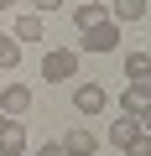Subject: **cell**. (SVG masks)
Returning <instances> with one entry per match:
<instances>
[{
	"label": "cell",
	"instance_id": "cell-1",
	"mask_svg": "<svg viewBox=\"0 0 151 156\" xmlns=\"http://www.w3.org/2000/svg\"><path fill=\"white\" fill-rule=\"evenodd\" d=\"M110 140H115L125 156H151V135H146L141 120H115V125H110Z\"/></svg>",
	"mask_w": 151,
	"mask_h": 156
},
{
	"label": "cell",
	"instance_id": "cell-2",
	"mask_svg": "<svg viewBox=\"0 0 151 156\" xmlns=\"http://www.w3.org/2000/svg\"><path fill=\"white\" fill-rule=\"evenodd\" d=\"M120 109H125V120H141V125H151V83H146V78H130V89H125Z\"/></svg>",
	"mask_w": 151,
	"mask_h": 156
},
{
	"label": "cell",
	"instance_id": "cell-3",
	"mask_svg": "<svg viewBox=\"0 0 151 156\" xmlns=\"http://www.w3.org/2000/svg\"><path fill=\"white\" fill-rule=\"evenodd\" d=\"M73 73H78V52L73 47H52L42 57V78L47 83H63V78H73Z\"/></svg>",
	"mask_w": 151,
	"mask_h": 156
},
{
	"label": "cell",
	"instance_id": "cell-4",
	"mask_svg": "<svg viewBox=\"0 0 151 156\" xmlns=\"http://www.w3.org/2000/svg\"><path fill=\"white\" fill-rule=\"evenodd\" d=\"M78 47L84 52H115L120 47V21H99V26L78 31Z\"/></svg>",
	"mask_w": 151,
	"mask_h": 156
},
{
	"label": "cell",
	"instance_id": "cell-5",
	"mask_svg": "<svg viewBox=\"0 0 151 156\" xmlns=\"http://www.w3.org/2000/svg\"><path fill=\"white\" fill-rule=\"evenodd\" d=\"M104 104H110V94H104V83H94V78L73 89V109L78 115H104Z\"/></svg>",
	"mask_w": 151,
	"mask_h": 156
},
{
	"label": "cell",
	"instance_id": "cell-6",
	"mask_svg": "<svg viewBox=\"0 0 151 156\" xmlns=\"http://www.w3.org/2000/svg\"><path fill=\"white\" fill-rule=\"evenodd\" d=\"M57 146H63V156H94V151H99V135H94L89 125H73Z\"/></svg>",
	"mask_w": 151,
	"mask_h": 156
},
{
	"label": "cell",
	"instance_id": "cell-7",
	"mask_svg": "<svg viewBox=\"0 0 151 156\" xmlns=\"http://www.w3.org/2000/svg\"><path fill=\"white\" fill-rule=\"evenodd\" d=\"M31 109V89L26 83H5V89H0V115H5V120H21Z\"/></svg>",
	"mask_w": 151,
	"mask_h": 156
},
{
	"label": "cell",
	"instance_id": "cell-8",
	"mask_svg": "<svg viewBox=\"0 0 151 156\" xmlns=\"http://www.w3.org/2000/svg\"><path fill=\"white\" fill-rule=\"evenodd\" d=\"M26 151V125L21 120H5L0 125V156H21Z\"/></svg>",
	"mask_w": 151,
	"mask_h": 156
},
{
	"label": "cell",
	"instance_id": "cell-9",
	"mask_svg": "<svg viewBox=\"0 0 151 156\" xmlns=\"http://www.w3.org/2000/svg\"><path fill=\"white\" fill-rule=\"evenodd\" d=\"M99 21H110V11L99 5V0H89V5H73V26H78V31H89V26H99Z\"/></svg>",
	"mask_w": 151,
	"mask_h": 156
},
{
	"label": "cell",
	"instance_id": "cell-10",
	"mask_svg": "<svg viewBox=\"0 0 151 156\" xmlns=\"http://www.w3.org/2000/svg\"><path fill=\"white\" fill-rule=\"evenodd\" d=\"M110 21H146V0H115Z\"/></svg>",
	"mask_w": 151,
	"mask_h": 156
},
{
	"label": "cell",
	"instance_id": "cell-11",
	"mask_svg": "<svg viewBox=\"0 0 151 156\" xmlns=\"http://www.w3.org/2000/svg\"><path fill=\"white\" fill-rule=\"evenodd\" d=\"M11 37H16V42H42V16H21V21L11 26Z\"/></svg>",
	"mask_w": 151,
	"mask_h": 156
},
{
	"label": "cell",
	"instance_id": "cell-12",
	"mask_svg": "<svg viewBox=\"0 0 151 156\" xmlns=\"http://www.w3.org/2000/svg\"><path fill=\"white\" fill-rule=\"evenodd\" d=\"M16 62H21V42H16V37H5V31H0V68L11 73Z\"/></svg>",
	"mask_w": 151,
	"mask_h": 156
},
{
	"label": "cell",
	"instance_id": "cell-13",
	"mask_svg": "<svg viewBox=\"0 0 151 156\" xmlns=\"http://www.w3.org/2000/svg\"><path fill=\"white\" fill-rule=\"evenodd\" d=\"M146 73H151V57L146 52H130L125 57V78H146Z\"/></svg>",
	"mask_w": 151,
	"mask_h": 156
},
{
	"label": "cell",
	"instance_id": "cell-14",
	"mask_svg": "<svg viewBox=\"0 0 151 156\" xmlns=\"http://www.w3.org/2000/svg\"><path fill=\"white\" fill-rule=\"evenodd\" d=\"M57 5H63V0H31V16H52Z\"/></svg>",
	"mask_w": 151,
	"mask_h": 156
},
{
	"label": "cell",
	"instance_id": "cell-15",
	"mask_svg": "<svg viewBox=\"0 0 151 156\" xmlns=\"http://www.w3.org/2000/svg\"><path fill=\"white\" fill-rule=\"evenodd\" d=\"M37 156H63V146H42V151H37Z\"/></svg>",
	"mask_w": 151,
	"mask_h": 156
},
{
	"label": "cell",
	"instance_id": "cell-16",
	"mask_svg": "<svg viewBox=\"0 0 151 156\" xmlns=\"http://www.w3.org/2000/svg\"><path fill=\"white\" fill-rule=\"evenodd\" d=\"M5 5H16V0H0V11H5Z\"/></svg>",
	"mask_w": 151,
	"mask_h": 156
},
{
	"label": "cell",
	"instance_id": "cell-17",
	"mask_svg": "<svg viewBox=\"0 0 151 156\" xmlns=\"http://www.w3.org/2000/svg\"><path fill=\"white\" fill-rule=\"evenodd\" d=\"M73 5H89V0H73Z\"/></svg>",
	"mask_w": 151,
	"mask_h": 156
},
{
	"label": "cell",
	"instance_id": "cell-18",
	"mask_svg": "<svg viewBox=\"0 0 151 156\" xmlns=\"http://www.w3.org/2000/svg\"><path fill=\"white\" fill-rule=\"evenodd\" d=\"M0 125H5V115H0Z\"/></svg>",
	"mask_w": 151,
	"mask_h": 156
}]
</instances>
